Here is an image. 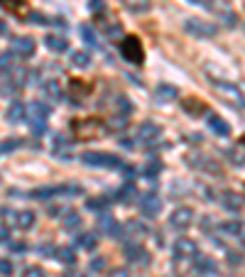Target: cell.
Returning a JSON list of instances; mask_svg holds the SVG:
<instances>
[{
  "label": "cell",
  "instance_id": "obj_47",
  "mask_svg": "<svg viewBox=\"0 0 245 277\" xmlns=\"http://www.w3.org/2000/svg\"><path fill=\"white\" fill-rule=\"evenodd\" d=\"M228 255H230V262H233V265H235V262H240V258H238V253H228Z\"/></svg>",
  "mask_w": 245,
  "mask_h": 277
},
{
  "label": "cell",
  "instance_id": "obj_44",
  "mask_svg": "<svg viewBox=\"0 0 245 277\" xmlns=\"http://www.w3.org/2000/svg\"><path fill=\"white\" fill-rule=\"evenodd\" d=\"M108 277H130V272H128L125 267H118V270H113Z\"/></svg>",
  "mask_w": 245,
  "mask_h": 277
},
{
  "label": "cell",
  "instance_id": "obj_6",
  "mask_svg": "<svg viewBox=\"0 0 245 277\" xmlns=\"http://www.w3.org/2000/svg\"><path fill=\"white\" fill-rule=\"evenodd\" d=\"M159 137H162V128L157 125V123H142L140 128H137V140L142 143V145H147V148H154L157 143H159Z\"/></svg>",
  "mask_w": 245,
  "mask_h": 277
},
{
  "label": "cell",
  "instance_id": "obj_10",
  "mask_svg": "<svg viewBox=\"0 0 245 277\" xmlns=\"http://www.w3.org/2000/svg\"><path fill=\"white\" fill-rule=\"evenodd\" d=\"M191 216H194V211H191L189 206L174 209L172 216H170V226L172 228H177V231H184V228H189V223H191Z\"/></svg>",
  "mask_w": 245,
  "mask_h": 277
},
{
  "label": "cell",
  "instance_id": "obj_39",
  "mask_svg": "<svg viewBox=\"0 0 245 277\" xmlns=\"http://www.w3.org/2000/svg\"><path fill=\"white\" fill-rule=\"evenodd\" d=\"M22 277H47V275H44V270H42V267L32 265V267H27V270L22 272Z\"/></svg>",
  "mask_w": 245,
  "mask_h": 277
},
{
  "label": "cell",
  "instance_id": "obj_20",
  "mask_svg": "<svg viewBox=\"0 0 245 277\" xmlns=\"http://www.w3.org/2000/svg\"><path fill=\"white\" fill-rule=\"evenodd\" d=\"M13 223L22 231H27V228L35 226V214L32 211H18V214H13Z\"/></svg>",
  "mask_w": 245,
  "mask_h": 277
},
{
  "label": "cell",
  "instance_id": "obj_29",
  "mask_svg": "<svg viewBox=\"0 0 245 277\" xmlns=\"http://www.w3.org/2000/svg\"><path fill=\"white\" fill-rule=\"evenodd\" d=\"M132 196H135V186L132 184H128V186H123V189H118V191H115V201H132Z\"/></svg>",
  "mask_w": 245,
  "mask_h": 277
},
{
  "label": "cell",
  "instance_id": "obj_30",
  "mask_svg": "<svg viewBox=\"0 0 245 277\" xmlns=\"http://www.w3.org/2000/svg\"><path fill=\"white\" fill-rule=\"evenodd\" d=\"M71 64L78 66V69H84V66L91 64V56L86 54V52H71Z\"/></svg>",
  "mask_w": 245,
  "mask_h": 277
},
{
  "label": "cell",
  "instance_id": "obj_35",
  "mask_svg": "<svg viewBox=\"0 0 245 277\" xmlns=\"http://www.w3.org/2000/svg\"><path fill=\"white\" fill-rule=\"evenodd\" d=\"M111 201H113V196H111V199H108V196H103V199H89V201H86V209H91V211H98V209L108 206Z\"/></svg>",
  "mask_w": 245,
  "mask_h": 277
},
{
  "label": "cell",
  "instance_id": "obj_22",
  "mask_svg": "<svg viewBox=\"0 0 245 277\" xmlns=\"http://www.w3.org/2000/svg\"><path fill=\"white\" fill-rule=\"evenodd\" d=\"M177 96H179V91H177V86H172V84H159V86H157V101H162V103H170Z\"/></svg>",
  "mask_w": 245,
  "mask_h": 277
},
{
  "label": "cell",
  "instance_id": "obj_32",
  "mask_svg": "<svg viewBox=\"0 0 245 277\" xmlns=\"http://www.w3.org/2000/svg\"><path fill=\"white\" fill-rule=\"evenodd\" d=\"M81 37H84V42H86V44H91V47H98V39H96L94 30H91L89 25H81Z\"/></svg>",
  "mask_w": 245,
  "mask_h": 277
},
{
  "label": "cell",
  "instance_id": "obj_1",
  "mask_svg": "<svg viewBox=\"0 0 245 277\" xmlns=\"http://www.w3.org/2000/svg\"><path fill=\"white\" fill-rule=\"evenodd\" d=\"M106 130H108V125L98 118H78V120L71 123V132H74L76 140H96Z\"/></svg>",
  "mask_w": 245,
  "mask_h": 277
},
{
  "label": "cell",
  "instance_id": "obj_2",
  "mask_svg": "<svg viewBox=\"0 0 245 277\" xmlns=\"http://www.w3.org/2000/svg\"><path fill=\"white\" fill-rule=\"evenodd\" d=\"M184 32L189 37H196V39H206V37H216V25H211L206 20H199V18H187L184 20Z\"/></svg>",
  "mask_w": 245,
  "mask_h": 277
},
{
  "label": "cell",
  "instance_id": "obj_24",
  "mask_svg": "<svg viewBox=\"0 0 245 277\" xmlns=\"http://www.w3.org/2000/svg\"><path fill=\"white\" fill-rule=\"evenodd\" d=\"M96 243H98V240H96V236H91V233H78V236H76V245L84 248V250H94Z\"/></svg>",
  "mask_w": 245,
  "mask_h": 277
},
{
  "label": "cell",
  "instance_id": "obj_7",
  "mask_svg": "<svg viewBox=\"0 0 245 277\" xmlns=\"http://www.w3.org/2000/svg\"><path fill=\"white\" fill-rule=\"evenodd\" d=\"M159 211H162L159 196H157V194H142V199H140V214H142L145 219H157Z\"/></svg>",
  "mask_w": 245,
  "mask_h": 277
},
{
  "label": "cell",
  "instance_id": "obj_40",
  "mask_svg": "<svg viewBox=\"0 0 245 277\" xmlns=\"http://www.w3.org/2000/svg\"><path fill=\"white\" fill-rule=\"evenodd\" d=\"M0 275L3 277L13 275V262H10V260H0Z\"/></svg>",
  "mask_w": 245,
  "mask_h": 277
},
{
  "label": "cell",
  "instance_id": "obj_48",
  "mask_svg": "<svg viewBox=\"0 0 245 277\" xmlns=\"http://www.w3.org/2000/svg\"><path fill=\"white\" fill-rule=\"evenodd\" d=\"M120 145H123V148H132L135 143H132V140H125V137H123V140H120Z\"/></svg>",
  "mask_w": 245,
  "mask_h": 277
},
{
  "label": "cell",
  "instance_id": "obj_38",
  "mask_svg": "<svg viewBox=\"0 0 245 277\" xmlns=\"http://www.w3.org/2000/svg\"><path fill=\"white\" fill-rule=\"evenodd\" d=\"M13 54H15V52H5V54H0V72H8V69L13 66Z\"/></svg>",
  "mask_w": 245,
  "mask_h": 277
},
{
  "label": "cell",
  "instance_id": "obj_8",
  "mask_svg": "<svg viewBox=\"0 0 245 277\" xmlns=\"http://www.w3.org/2000/svg\"><path fill=\"white\" fill-rule=\"evenodd\" d=\"M199 255V248L191 238H179L174 243V258L177 260H196Z\"/></svg>",
  "mask_w": 245,
  "mask_h": 277
},
{
  "label": "cell",
  "instance_id": "obj_19",
  "mask_svg": "<svg viewBox=\"0 0 245 277\" xmlns=\"http://www.w3.org/2000/svg\"><path fill=\"white\" fill-rule=\"evenodd\" d=\"M44 44H47L49 52H66V49H69V42L61 37V35H47V37H44Z\"/></svg>",
  "mask_w": 245,
  "mask_h": 277
},
{
  "label": "cell",
  "instance_id": "obj_4",
  "mask_svg": "<svg viewBox=\"0 0 245 277\" xmlns=\"http://www.w3.org/2000/svg\"><path fill=\"white\" fill-rule=\"evenodd\" d=\"M81 162L86 167H108V169L123 167L120 165V157L108 155V152H86V155H81Z\"/></svg>",
  "mask_w": 245,
  "mask_h": 277
},
{
  "label": "cell",
  "instance_id": "obj_17",
  "mask_svg": "<svg viewBox=\"0 0 245 277\" xmlns=\"http://www.w3.org/2000/svg\"><path fill=\"white\" fill-rule=\"evenodd\" d=\"M194 262H196V265H194V267H196V275L206 277V275H213V272L218 270V265H216L211 258H204V255H196V260H194Z\"/></svg>",
  "mask_w": 245,
  "mask_h": 277
},
{
  "label": "cell",
  "instance_id": "obj_31",
  "mask_svg": "<svg viewBox=\"0 0 245 277\" xmlns=\"http://www.w3.org/2000/svg\"><path fill=\"white\" fill-rule=\"evenodd\" d=\"M22 145V140L20 137H10V140H3L0 143V155H5V152H13V150H18Z\"/></svg>",
  "mask_w": 245,
  "mask_h": 277
},
{
  "label": "cell",
  "instance_id": "obj_15",
  "mask_svg": "<svg viewBox=\"0 0 245 277\" xmlns=\"http://www.w3.org/2000/svg\"><path fill=\"white\" fill-rule=\"evenodd\" d=\"M206 123H208V128L213 130L216 135H221V137H228V132H230V125H228V123L223 120V118H221V115H216V113H208Z\"/></svg>",
  "mask_w": 245,
  "mask_h": 277
},
{
  "label": "cell",
  "instance_id": "obj_41",
  "mask_svg": "<svg viewBox=\"0 0 245 277\" xmlns=\"http://www.w3.org/2000/svg\"><path fill=\"white\" fill-rule=\"evenodd\" d=\"M103 267H106V258H94L91 260V265H89L91 272H98V270H103Z\"/></svg>",
  "mask_w": 245,
  "mask_h": 277
},
{
  "label": "cell",
  "instance_id": "obj_45",
  "mask_svg": "<svg viewBox=\"0 0 245 277\" xmlns=\"http://www.w3.org/2000/svg\"><path fill=\"white\" fill-rule=\"evenodd\" d=\"M223 22H226L228 27H233L235 25V15L233 13H223Z\"/></svg>",
  "mask_w": 245,
  "mask_h": 277
},
{
  "label": "cell",
  "instance_id": "obj_23",
  "mask_svg": "<svg viewBox=\"0 0 245 277\" xmlns=\"http://www.w3.org/2000/svg\"><path fill=\"white\" fill-rule=\"evenodd\" d=\"M101 25H103V32L108 35V37H120L123 35V27H120V22H115V20H101Z\"/></svg>",
  "mask_w": 245,
  "mask_h": 277
},
{
  "label": "cell",
  "instance_id": "obj_16",
  "mask_svg": "<svg viewBox=\"0 0 245 277\" xmlns=\"http://www.w3.org/2000/svg\"><path fill=\"white\" fill-rule=\"evenodd\" d=\"M5 115H8V123H22V120L27 118V108H25L20 101H13V103L8 106Z\"/></svg>",
  "mask_w": 245,
  "mask_h": 277
},
{
  "label": "cell",
  "instance_id": "obj_43",
  "mask_svg": "<svg viewBox=\"0 0 245 277\" xmlns=\"http://www.w3.org/2000/svg\"><path fill=\"white\" fill-rule=\"evenodd\" d=\"M89 10L96 13V15H101V10H103V0H89Z\"/></svg>",
  "mask_w": 245,
  "mask_h": 277
},
{
  "label": "cell",
  "instance_id": "obj_13",
  "mask_svg": "<svg viewBox=\"0 0 245 277\" xmlns=\"http://www.w3.org/2000/svg\"><path fill=\"white\" fill-rule=\"evenodd\" d=\"M89 93H91V86L84 84V81H78V79H74V81L69 84V98H71L74 103H81L84 98H89Z\"/></svg>",
  "mask_w": 245,
  "mask_h": 277
},
{
  "label": "cell",
  "instance_id": "obj_50",
  "mask_svg": "<svg viewBox=\"0 0 245 277\" xmlns=\"http://www.w3.org/2000/svg\"><path fill=\"white\" fill-rule=\"evenodd\" d=\"M0 240H5V233H3V231H0Z\"/></svg>",
  "mask_w": 245,
  "mask_h": 277
},
{
  "label": "cell",
  "instance_id": "obj_33",
  "mask_svg": "<svg viewBox=\"0 0 245 277\" xmlns=\"http://www.w3.org/2000/svg\"><path fill=\"white\" fill-rule=\"evenodd\" d=\"M159 169H162L159 160H150V162L145 165V177H147V179H154V177L159 174Z\"/></svg>",
  "mask_w": 245,
  "mask_h": 277
},
{
  "label": "cell",
  "instance_id": "obj_9",
  "mask_svg": "<svg viewBox=\"0 0 245 277\" xmlns=\"http://www.w3.org/2000/svg\"><path fill=\"white\" fill-rule=\"evenodd\" d=\"M120 52H123V56H125L128 61H132V64H140V61H142V47H140V39L137 37H125L123 39Z\"/></svg>",
  "mask_w": 245,
  "mask_h": 277
},
{
  "label": "cell",
  "instance_id": "obj_28",
  "mask_svg": "<svg viewBox=\"0 0 245 277\" xmlns=\"http://www.w3.org/2000/svg\"><path fill=\"white\" fill-rule=\"evenodd\" d=\"M78 226H81V216H78L76 211L64 214V228H66V231H76Z\"/></svg>",
  "mask_w": 245,
  "mask_h": 277
},
{
  "label": "cell",
  "instance_id": "obj_21",
  "mask_svg": "<svg viewBox=\"0 0 245 277\" xmlns=\"http://www.w3.org/2000/svg\"><path fill=\"white\" fill-rule=\"evenodd\" d=\"M221 196H223V199H221V206H223L226 211H240L243 199H240L238 194H233V191H223Z\"/></svg>",
  "mask_w": 245,
  "mask_h": 277
},
{
  "label": "cell",
  "instance_id": "obj_18",
  "mask_svg": "<svg viewBox=\"0 0 245 277\" xmlns=\"http://www.w3.org/2000/svg\"><path fill=\"white\" fill-rule=\"evenodd\" d=\"M0 8L10 10L15 18H25L27 15V3L25 0H0Z\"/></svg>",
  "mask_w": 245,
  "mask_h": 277
},
{
  "label": "cell",
  "instance_id": "obj_26",
  "mask_svg": "<svg viewBox=\"0 0 245 277\" xmlns=\"http://www.w3.org/2000/svg\"><path fill=\"white\" fill-rule=\"evenodd\" d=\"M213 86H216V89H221L223 93H230V96L235 98V103H238V106H243V96H240V91H238L235 86H230V84H218V81H213Z\"/></svg>",
  "mask_w": 245,
  "mask_h": 277
},
{
  "label": "cell",
  "instance_id": "obj_25",
  "mask_svg": "<svg viewBox=\"0 0 245 277\" xmlns=\"http://www.w3.org/2000/svg\"><path fill=\"white\" fill-rule=\"evenodd\" d=\"M123 5L130 13H145V10H150V0H123Z\"/></svg>",
  "mask_w": 245,
  "mask_h": 277
},
{
  "label": "cell",
  "instance_id": "obj_11",
  "mask_svg": "<svg viewBox=\"0 0 245 277\" xmlns=\"http://www.w3.org/2000/svg\"><path fill=\"white\" fill-rule=\"evenodd\" d=\"M98 228H101L103 233H108L111 238H120V233H123V226L115 221L111 214H101V219H98Z\"/></svg>",
  "mask_w": 245,
  "mask_h": 277
},
{
  "label": "cell",
  "instance_id": "obj_3",
  "mask_svg": "<svg viewBox=\"0 0 245 277\" xmlns=\"http://www.w3.org/2000/svg\"><path fill=\"white\" fill-rule=\"evenodd\" d=\"M27 118H30V125H32V132L35 135H42L44 128H47V118H49V108L44 106V103H30V108H27Z\"/></svg>",
  "mask_w": 245,
  "mask_h": 277
},
{
  "label": "cell",
  "instance_id": "obj_34",
  "mask_svg": "<svg viewBox=\"0 0 245 277\" xmlns=\"http://www.w3.org/2000/svg\"><path fill=\"white\" fill-rule=\"evenodd\" d=\"M57 258L61 260V262H66V265H71V262L76 260V255H74L71 248H57Z\"/></svg>",
  "mask_w": 245,
  "mask_h": 277
},
{
  "label": "cell",
  "instance_id": "obj_46",
  "mask_svg": "<svg viewBox=\"0 0 245 277\" xmlns=\"http://www.w3.org/2000/svg\"><path fill=\"white\" fill-rule=\"evenodd\" d=\"M123 172H125V177H128V179H132V174H135V169H132V167H123Z\"/></svg>",
  "mask_w": 245,
  "mask_h": 277
},
{
  "label": "cell",
  "instance_id": "obj_36",
  "mask_svg": "<svg viewBox=\"0 0 245 277\" xmlns=\"http://www.w3.org/2000/svg\"><path fill=\"white\" fill-rule=\"evenodd\" d=\"M44 93H47V96H52V101H61V89H59L54 81L44 84Z\"/></svg>",
  "mask_w": 245,
  "mask_h": 277
},
{
  "label": "cell",
  "instance_id": "obj_49",
  "mask_svg": "<svg viewBox=\"0 0 245 277\" xmlns=\"http://www.w3.org/2000/svg\"><path fill=\"white\" fill-rule=\"evenodd\" d=\"M64 277H86V275H78V272H69V275H64Z\"/></svg>",
  "mask_w": 245,
  "mask_h": 277
},
{
  "label": "cell",
  "instance_id": "obj_37",
  "mask_svg": "<svg viewBox=\"0 0 245 277\" xmlns=\"http://www.w3.org/2000/svg\"><path fill=\"white\" fill-rule=\"evenodd\" d=\"M115 103H118V108H120L123 115H130V113H132V103L125 98V96H118V98H115Z\"/></svg>",
  "mask_w": 245,
  "mask_h": 277
},
{
  "label": "cell",
  "instance_id": "obj_27",
  "mask_svg": "<svg viewBox=\"0 0 245 277\" xmlns=\"http://www.w3.org/2000/svg\"><path fill=\"white\" fill-rule=\"evenodd\" d=\"M221 231H223L226 236H240V233H243V223L240 221H226V223H221Z\"/></svg>",
  "mask_w": 245,
  "mask_h": 277
},
{
  "label": "cell",
  "instance_id": "obj_5",
  "mask_svg": "<svg viewBox=\"0 0 245 277\" xmlns=\"http://www.w3.org/2000/svg\"><path fill=\"white\" fill-rule=\"evenodd\" d=\"M54 194H81V186H76V184L39 186V189H32V191H30V196H32V199H52Z\"/></svg>",
  "mask_w": 245,
  "mask_h": 277
},
{
  "label": "cell",
  "instance_id": "obj_14",
  "mask_svg": "<svg viewBox=\"0 0 245 277\" xmlns=\"http://www.w3.org/2000/svg\"><path fill=\"white\" fill-rule=\"evenodd\" d=\"M13 52L18 56H25V59H27V56L35 54V42L30 37H15L13 39Z\"/></svg>",
  "mask_w": 245,
  "mask_h": 277
},
{
  "label": "cell",
  "instance_id": "obj_42",
  "mask_svg": "<svg viewBox=\"0 0 245 277\" xmlns=\"http://www.w3.org/2000/svg\"><path fill=\"white\" fill-rule=\"evenodd\" d=\"M184 108H187V111H191V113H199V111H204V106H201V103H196L194 98H189L187 103H184Z\"/></svg>",
  "mask_w": 245,
  "mask_h": 277
},
{
  "label": "cell",
  "instance_id": "obj_12",
  "mask_svg": "<svg viewBox=\"0 0 245 277\" xmlns=\"http://www.w3.org/2000/svg\"><path fill=\"white\" fill-rule=\"evenodd\" d=\"M125 258L130 260V262H137V265H147L150 262V255L137 243H125Z\"/></svg>",
  "mask_w": 245,
  "mask_h": 277
}]
</instances>
